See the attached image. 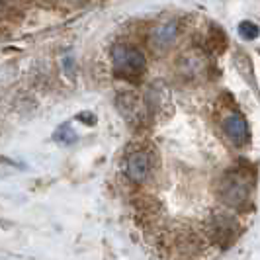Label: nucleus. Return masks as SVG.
<instances>
[{
  "mask_svg": "<svg viewBox=\"0 0 260 260\" xmlns=\"http://www.w3.org/2000/svg\"><path fill=\"white\" fill-rule=\"evenodd\" d=\"M151 155L145 153V151H135L127 156V162H125V174L129 178L131 182L135 184H141L149 178L151 174Z\"/></svg>",
  "mask_w": 260,
  "mask_h": 260,
  "instance_id": "7ed1b4c3",
  "label": "nucleus"
},
{
  "mask_svg": "<svg viewBox=\"0 0 260 260\" xmlns=\"http://www.w3.org/2000/svg\"><path fill=\"white\" fill-rule=\"evenodd\" d=\"M223 129L227 133V137L237 145H243L248 139V127L245 117L239 116V114H233L229 116L225 121H223Z\"/></svg>",
  "mask_w": 260,
  "mask_h": 260,
  "instance_id": "20e7f679",
  "label": "nucleus"
},
{
  "mask_svg": "<svg viewBox=\"0 0 260 260\" xmlns=\"http://www.w3.org/2000/svg\"><path fill=\"white\" fill-rule=\"evenodd\" d=\"M112 65H114V73L119 78L135 80L143 75L147 61L139 49L129 45H116L112 49Z\"/></svg>",
  "mask_w": 260,
  "mask_h": 260,
  "instance_id": "f03ea898",
  "label": "nucleus"
},
{
  "mask_svg": "<svg viewBox=\"0 0 260 260\" xmlns=\"http://www.w3.org/2000/svg\"><path fill=\"white\" fill-rule=\"evenodd\" d=\"M250 188H252V180L247 172L241 169H233L221 178L219 198L231 208H243L248 202Z\"/></svg>",
  "mask_w": 260,
  "mask_h": 260,
  "instance_id": "f257e3e1",
  "label": "nucleus"
},
{
  "mask_svg": "<svg viewBox=\"0 0 260 260\" xmlns=\"http://www.w3.org/2000/svg\"><path fill=\"white\" fill-rule=\"evenodd\" d=\"M239 34H241V38H245V39H256L260 31L256 24H252V22H243V24L239 26Z\"/></svg>",
  "mask_w": 260,
  "mask_h": 260,
  "instance_id": "423d86ee",
  "label": "nucleus"
},
{
  "mask_svg": "<svg viewBox=\"0 0 260 260\" xmlns=\"http://www.w3.org/2000/svg\"><path fill=\"white\" fill-rule=\"evenodd\" d=\"M176 36H178V27H176L174 22H169V24H162V26H158L155 29L153 43L158 49H165V47H169L170 43H174Z\"/></svg>",
  "mask_w": 260,
  "mask_h": 260,
  "instance_id": "39448f33",
  "label": "nucleus"
}]
</instances>
